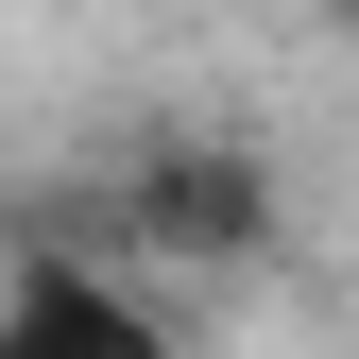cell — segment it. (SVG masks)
I'll return each mask as SVG.
<instances>
[{"label":"cell","instance_id":"6da1fadb","mask_svg":"<svg viewBox=\"0 0 359 359\" xmlns=\"http://www.w3.org/2000/svg\"><path fill=\"white\" fill-rule=\"evenodd\" d=\"M0 359H171V325L120 274H86L69 240H18V274H0Z\"/></svg>","mask_w":359,"mask_h":359},{"label":"cell","instance_id":"7a4b0ae2","mask_svg":"<svg viewBox=\"0 0 359 359\" xmlns=\"http://www.w3.org/2000/svg\"><path fill=\"white\" fill-rule=\"evenodd\" d=\"M120 222L171 240V257H257L274 240V171L257 154H137L120 171Z\"/></svg>","mask_w":359,"mask_h":359}]
</instances>
